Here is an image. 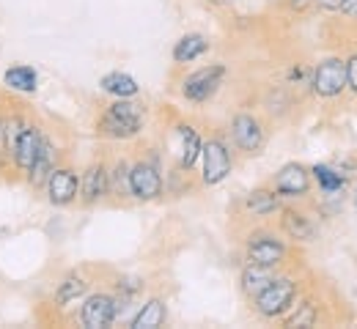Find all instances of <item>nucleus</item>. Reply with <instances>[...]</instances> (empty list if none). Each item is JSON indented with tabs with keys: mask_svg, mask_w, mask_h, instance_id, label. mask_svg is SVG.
I'll return each mask as SVG.
<instances>
[{
	"mask_svg": "<svg viewBox=\"0 0 357 329\" xmlns=\"http://www.w3.org/2000/svg\"><path fill=\"white\" fill-rule=\"evenodd\" d=\"M140 129H143V110L140 104L127 99L113 102L99 118V132L107 138H132Z\"/></svg>",
	"mask_w": 357,
	"mask_h": 329,
	"instance_id": "1",
	"label": "nucleus"
},
{
	"mask_svg": "<svg viewBox=\"0 0 357 329\" xmlns=\"http://www.w3.org/2000/svg\"><path fill=\"white\" fill-rule=\"evenodd\" d=\"M294 294H297V288H294V282L289 280V278L269 280L267 288H261L256 294V307H259L261 316H269V319L272 316H280L294 302Z\"/></svg>",
	"mask_w": 357,
	"mask_h": 329,
	"instance_id": "2",
	"label": "nucleus"
},
{
	"mask_svg": "<svg viewBox=\"0 0 357 329\" xmlns=\"http://www.w3.org/2000/svg\"><path fill=\"white\" fill-rule=\"evenodd\" d=\"M347 88V63L338 58H327L316 66L313 74V91L319 96H338Z\"/></svg>",
	"mask_w": 357,
	"mask_h": 329,
	"instance_id": "3",
	"label": "nucleus"
},
{
	"mask_svg": "<svg viewBox=\"0 0 357 329\" xmlns=\"http://www.w3.org/2000/svg\"><path fill=\"white\" fill-rule=\"evenodd\" d=\"M45 189L52 206H69L80 192V179H77V173L72 168H58L55 165L52 173L47 176Z\"/></svg>",
	"mask_w": 357,
	"mask_h": 329,
	"instance_id": "4",
	"label": "nucleus"
},
{
	"mask_svg": "<svg viewBox=\"0 0 357 329\" xmlns=\"http://www.w3.org/2000/svg\"><path fill=\"white\" fill-rule=\"evenodd\" d=\"M223 74H225V66H220V63L206 66V69H198L195 74H190V77L184 80V88H181V91H184V96H187L190 102H206L209 96L220 88Z\"/></svg>",
	"mask_w": 357,
	"mask_h": 329,
	"instance_id": "5",
	"label": "nucleus"
},
{
	"mask_svg": "<svg viewBox=\"0 0 357 329\" xmlns=\"http://www.w3.org/2000/svg\"><path fill=\"white\" fill-rule=\"evenodd\" d=\"M204 157V184H220L231 173V154L220 141H206L201 145Z\"/></svg>",
	"mask_w": 357,
	"mask_h": 329,
	"instance_id": "6",
	"label": "nucleus"
},
{
	"mask_svg": "<svg viewBox=\"0 0 357 329\" xmlns=\"http://www.w3.org/2000/svg\"><path fill=\"white\" fill-rule=\"evenodd\" d=\"M116 313H119V305H116L113 296H107V294H93V296L86 299V305H83V310H80V321H83V327H89V329H105L113 324Z\"/></svg>",
	"mask_w": 357,
	"mask_h": 329,
	"instance_id": "7",
	"label": "nucleus"
},
{
	"mask_svg": "<svg viewBox=\"0 0 357 329\" xmlns=\"http://www.w3.org/2000/svg\"><path fill=\"white\" fill-rule=\"evenodd\" d=\"M42 129H36L33 124H28L25 129H22V135L17 138L14 143V151H11V162H14V168L20 170V173H31V168H33V162H36V154H39V145H42Z\"/></svg>",
	"mask_w": 357,
	"mask_h": 329,
	"instance_id": "8",
	"label": "nucleus"
},
{
	"mask_svg": "<svg viewBox=\"0 0 357 329\" xmlns=\"http://www.w3.org/2000/svg\"><path fill=\"white\" fill-rule=\"evenodd\" d=\"M130 189L137 200H154L162 192V179L160 170L149 162H137L130 170Z\"/></svg>",
	"mask_w": 357,
	"mask_h": 329,
	"instance_id": "9",
	"label": "nucleus"
},
{
	"mask_svg": "<svg viewBox=\"0 0 357 329\" xmlns=\"http://www.w3.org/2000/svg\"><path fill=\"white\" fill-rule=\"evenodd\" d=\"M231 135H234V143H236L242 151H250V154H256V151L261 148V143H264L261 124H259L253 115H248V113H242V115H236V118L231 121Z\"/></svg>",
	"mask_w": 357,
	"mask_h": 329,
	"instance_id": "10",
	"label": "nucleus"
},
{
	"mask_svg": "<svg viewBox=\"0 0 357 329\" xmlns=\"http://www.w3.org/2000/svg\"><path fill=\"white\" fill-rule=\"evenodd\" d=\"M283 255H286L283 241H278L272 236H253L248 244V261L256 266H275L283 261Z\"/></svg>",
	"mask_w": 357,
	"mask_h": 329,
	"instance_id": "11",
	"label": "nucleus"
},
{
	"mask_svg": "<svg viewBox=\"0 0 357 329\" xmlns=\"http://www.w3.org/2000/svg\"><path fill=\"white\" fill-rule=\"evenodd\" d=\"M275 187L280 195H289V198H297V195H305L308 192V170L297 162H289L278 170V179H275Z\"/></svg>",
	"mask_w": 357,
	"mask_h": 329,
	"instance_id": "12",
	"label": "nucleus"
},
{
	"mask_svg": "<svg viewBox=\"0 0 357 329\" xmlns=\"http://www.w3.org/2000/svg\"><path fill=\"white\" fill-rule=\"evenodd\" d=\"M110 189V170L105 165H91L80 179V192L86 203H96L99 198H105Z\"/></svg>",
	"mask_w": 357,
	"mask_h": 329,
	"instance_id": "13",
	"label": "nucleus"
},
{
	"mask_svg": "<svg viewBox=\"0 0 357 329\" xmlns=\"http://www.w3.org/2000/svg\"><path fill=\"white\" fill-rule=\"evenodd\" d=\"M52 168H55V145H52V141L42 138L36 162H33V168H31V173H28L25 179H28L33 187H45L47 176L52 173Z\"/></svg>",
	"mask_w": 357,
	"mask_h": 329,
	"instance_id": "14",
	"label": "nucleus"
},
{
	"mask_svg": "<svg viewBox=\"0 0 357 329\" xmlns=\"http://www.w3.org/2000/svg\"><path fill=\"white\" fill-rule=\"evenodd\" d=\"M3 83H6L11 91L33 94V91H36V83H39V74H36V69H33V66L17 63V66L6 69V74H3Z\"/></svg>",
	"mask_w": 357,
	"mask_h": 329,
	"instance_id": "15",
	"label": "nucleus"
},
{
	"mask_svg": "<svg viewBox=\"0 0 357 329\" xmlns=\"http://www.w3.org/2000/svg\"><path fill=\"white\" fill-rule=\"evenodd\" d=\"M176 138H178V165L181 168H192L195 159L201 157V138L192 127H176Z\"/></svg>",
	"mask_w": 357,
	"mask_h": 329,
	"instance_id": "16",
	"label": "nucleus"
},
{
	"mask_svg": "<svg viewBox=\"0 0 357 329\" xmlns=\"http://www.w3.org/2000/svg\"><path fill=\"white\" fill-rule=\"evenodd\" d=\"M206 49H209V42H206L201 33H190V36H184V39L176 42V47H174V61H176V63H190V61L201 58Z\"/></svg>",
	"mask_w": 357,
	"mask_h": 329,
	"instance_id": "17",
	"label": "nucleus"
},
{
	"mask_svg": "<svg viewBox=\"0 0 357 329\" xmlns=\"http://www.w3.org/2000/svg\"><path fill=\"white\" fill-rule=\"evenodd\" d=\"M99 86H102V91L119 96V99H130V96H135L140 91L137 83H135V77L124 74V72H110V74H105Z\"/></svg>",
	"mask_w": 357,
	"mask_h": 329,
	"instance_id": "18",
	"label": "nucleus"
},
{
	"mask_svg": "<svg viewBox=\"0 0 357 329\" xmlns=\"http://www.w3.org/2000/svg\"><path fill=\"white\" fill-rule=\"evenodd\" d=\"M162 321H165V305H162L160 299H151V302L143 305V310L132 319V327L135 329H157V327H162Z\"/></svg>",
	"mask_w": 357,
	"mask_h": 329,
	"instance_id": "19",
	"label": "nucleus"
},
{
	"mask_svg": "<svg viewBox=\"0 0 357 329\" xmlns=\"http://www.w3.org/2000/svg\"><path fill=\"white\" fill-rule=\"evenodd\" d=\"M89 291V282L83 280V278H77V275H72V278H66V280L58 285V291H55V305H69V302H75L77 296H83Z\"/></svg>",
	"mask_w": 357,
	"mask_h": 329,
	"instance_id": "20",
	"label": "nucleus"
},
{
	"mask_svg": "<svg viewBox=\"0 0 357 329\" xmlns=\"http://www.w3.org/2000/svg\"><path fill=\"white\" fill-rule=\"evenodd\" d=\"M269 280H272L269 266H256V264H250V266L242 272V288H245L250 296H256L261 288H267Z\"/></svg>",
	"mask_w": 357,
	"mask_h": 329,
	"instance_id": "21",
	"label": "nucleus"
},
{
	"mask_svg": "<svg viewBox=\"0 0 357 329\" xmlns=\"http://www.w3.org/2000/svg\"><path fill=\"white\" fill-rule=\"evenodd\" d=\"M283 228H286V234L291 236V239H300V241H305V239L313 236V225L300 211H283Z\"/></svg>",
	"mask_w": 357,
	"mask_h": 329,
	"instance_id": "22",
	"label": "nucleus"
},
{
	"mask_svg": "<svg viewBox=\"0 0 357 329\" xmlns=\"http://www.w3.org/2000/svg\"><path fill=\"white\" fill-rule=\"evenodd\" d=\"M248 209H250L253 214L264 217V214H269V211H275V209H278V198H275L272 192L259 189V192H253V195L248 198Z\"/></svg>",
	"mask_w": 357,
	"mask_h": 329,
	"instance_id": "23",
	"label": "nucleus"
},
{
	"mask_svg": "<svg viewBox=\"0 0 357 329\" xmlns=\"http://www.w3.org/2000/svg\"><path fill=\"white\" fill-rule=\"evenodd\" d=\"M110 187L116 195H121V198H127L132 189H130V168L124 165V162H119L113 170H110Z\"/></svg>",
	"mask_w": 357,
	"mask_h": 329,
	"instance_id": "24",
	"label": "nucleus"
},
{
	"mask_svg": "<svg viewBox=\"0 0 357 329\" xmlns=\"http://www.w3.org/2000/svg\"><path fill=\"white\" fill-rule=\"evenodd\" d=\"M313 176H316V182L327 189V192H335V189H341V184H344V179L333 168H324V165H316L313 168Z\"/></svg>",
	"mask_w": 357,
	"mask_h": 329,
	"instance_id": "25",
	"label": "nucleus"
},
{
	"mask_svg": "<svg viewBox=\"0 0 357 329\" xmlns=\"http://www.w3.org/2000/svg\"><path fill=\"white\" fill-rule=\"evenodd\" d=\"M313 321H316V307H313V305H305V307H300V310L286 321V327H313Z\"/></svg>",
	"mask_w": 357,
	"mask_h": 329,
	"instance_id": "26",
	"label": "nucleus"
},
{
	"mask_svg": "<svg viewBox=\"0 0 357 329\" xmlns=\"http://www.w3.org/2000/svg\"><path fill=\"white\" fill-rule=\"evenodd\" d=\"M347 83L352 86V91L357 94V55H352L349 63H347Z\"/></svg>",
	"mask_w": 357,
	"mask_h": 329,
	"instance_id": "27",
	"label": "nucleus"
},
{
	"mask_svg": "<svg viewBox=\"0 0 357 329\" xmlns=\"http://www.w3.org/2000/svg\"><path fill=\"white\" fill-rule=\"evenodd\" d=\"M341 11L349 17H357V0H341Z\"/></svg>",
	"mask_w": 357,
	"mask_h": 329,
	"instance_id": "28",
	"label": "nucleus"
},
{
	"mask_svg": "<svg viewBox=\"0 0 357 329\" xmlns=\"http://www.w3.org/2000/svg\"><path fill=\"white\" fill-rule=\"evenodd\" d=\"M324 8H341V0H319Z\"/></svg>",
	"mask_w": 357,
	"mask_h": 329,
	"instance_id": "29",
	"label": "nucleus"
},
{
	"mask_svg": "<svg viewBox=\"0 0 357 329\" xmlns=\"http://www.w3.org/2000/svg\"><path fill=\"white\" fill-rule=\"evenodd\" d=\"M0 148H3V118H0Z\"/></svg>",
	"mask_w": 357,
	"mask_h": 329,
	"instance_id": "30",
	"label": "nucleus"
},
{
	"mask_svg": "<svg viewBox=\"0 0 357 329\" xmlns=\"http://www.w3.org/2000/svg\"><path fill=\"white\" fill-rule=\"evenodd\" d=\"M355 206H357V195H355Z\"/></svg>",
	"mask_w": 357,
	"mask_h": 329,
	"instance_id": "31",
	"label": "nucleus"
}]
</instances>
